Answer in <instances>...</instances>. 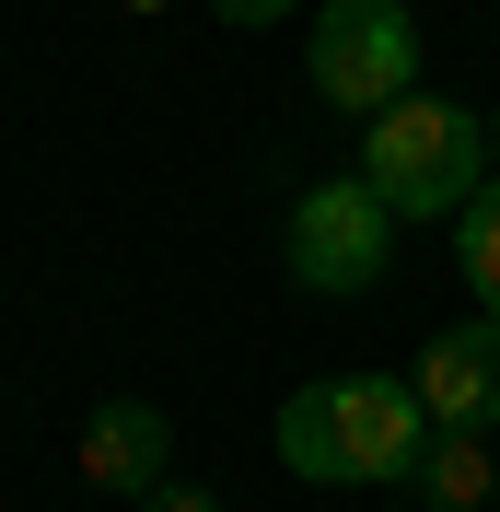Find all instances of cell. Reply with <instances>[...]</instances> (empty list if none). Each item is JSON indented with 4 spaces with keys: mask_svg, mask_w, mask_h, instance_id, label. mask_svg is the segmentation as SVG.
Returning a JSON list of instances; mask_svg holds the SVG:
<instances>
[{
    "mask_svg": "<svg viewBox=\"0 0 500 512\" xmlns=\"http://www.w3.org/2000/svg\"><path fill=\"white\" fill-rule=\"evenodd\" d=\"M419 443H431V408L407 373H338L280 408V466L314 489H384L419 466Z\"/></svg>",
    "mask_w": 500,
    "mask_h": 512,
    "instance_id": "6da1fadb",
    "label": "cell"
},
{
    "mask_svg": "<svg viewBox=\"0 0 500 512\" xmlns=\"http://www.w3.org/2000/svg\"><path fill=\"white\" fill-rule=\"evenodd\" d=\"M361 175L384 187V210H407V222H454L477 187H489V117H466V105L442 94H407L384 105V117H361Z\"/></svg>",
    "mask_w": 500,
    "mask_h": 512,
    "instance_id": "7a4b0ae2",
    "label": "cell"
},
{
    "mask_svg": "<svg viewBox=\"0 0 500 512\" xmlns=\"http://www.w3.org/2000/svg\"><path fill=\"white\" fill-rule=\"evenodd\" d=\"M314 94L338 117H384L419 94V12L407 0H326L314 12Z\"/></svg>",
    "mask_w": 500,
    "mask_h": 512,
    "instance_id": "3957f363",
    "label": "cell"
},
{
    "mask_svg": "<svg viewBox=\"0 0 500 512\" xmlns=\"http://www.w3.org/2000/svg\"><path fill=\"white\" fill-rule=\"evenodd\" d=\"M291 280L303 291H373L396 268V210H384L373 175H326V187L291 198Z\"/></svg>",
    "mask_w": 500,
    "mask_h": 512,
    "instance_id": "277c9868",
    "label": "cell"
},
{
    "mask_svg": "<svg viewBox=\"0 0 500 512\" xmlns=\"http://www.w3.org/2000/svg\"><path fill=\"white\" fill-rule=\"evenodd\" d=\"M419 408L442 419V431H500V315L477 326H442L431 350H419Z\"/></svg>",
    "mask_w": 500,
    "mask_h": 512,
    "instance_id": "5b68a950",
    "label": "cell"
},
{
    "mask_svg": "<svg viewBox=\"0 0 500 512\" xmlns=\"http://www.w3.org/2000/svg\"><path fill=\"white\" fill-rule=\"evenodd\" d=\"M163 454H175V431L152 396H105L82 419V489H163Z\"/></svg>",
    "mask_w": 500,
    "mask_h": 512,
    "instance_id": "8992f818",
    "label": "cell"
},
{
    "mask_svg": "<svg viewBox=\"0 0 500 512\" xmlns=\"http://www.w3.org/2000/svg\"><path fill=\"white\" fill-rule=\"evenodd\" d=\"M407 489H419L431 512H477V501H500V454H489V431H442V419H431V443H419Z\"/></svg>",
    "mask_w": 500,
    "mask_h": 512,
    "instance_id": "52a82bcc",
    "label": "cell"
},
{
    "mask_svg": "<svg viewBox=\"0 0 500 512\" xmlns=\"http://www.w3.org/2000/svg\"><path fill=\"white\" fill-rule=\"evenodd\" d=\"M454 268H466V291L500 315V163H489V187L454 210Z\"/></svg>",
    "mask_w": 500,
    "mask_h": 512,
    "instance_id": "ba28073f",
    "label": "cell"
},
{
    "mask_svg": "<svg viewBox=\"0 0 500 512\" xmlns=\"http://www.w3.org/2000/svg\"><path fill=\"white\" fill-rule=\"evenodd\" d=\"M221 24H291V12H303V0H210Z\"/></svg>",
    "mask_w": 500,
    "mask_h": 512,
    "instance_id": "9c48e42d",
    "label": "cell"
},
{
    "mask_svg": "<svg viewBox=\"0 0 500 512\" xmlns=\"http://www.w3.org/2000/svg\"><path fill=\"white\" fill-rule=\"evenodd\" d=\"M140 512H221L210 489H140Z\"/></svg>",
    "mask_w": 500,
    "mask_h": 512,
    "instance_id": "30bf717a",
    "label": "cell"
},
{
    "mask_svg": "<svg viewBox=\"0 0 500 512\" xmlns=\"http://www.w3.org/2000/svg\"><path fill=\"white\" fill-rule=\"evenodd\" d=\"M128 12H163V0H128Z\"/></svg>",
    "mask_w": 500,
    "mask_h": 512,
    "instance_id": "8fae6325",
    "label": "cell"
},
{
    "mask_svg": "<svg viewBox=\"0 0 500 512\" xmlns=\"http://www.w3.org/2000/svg\"><path fill=\"white\" fill-rule=\"evenodd\" d=\"M489 163H500V128H489Z\"/></svg>",
    "mask_w": 500,
    "mask_h": 512,
    "instance_id": "7c38bea8",
    "label": "cell"
}]
</instances>
